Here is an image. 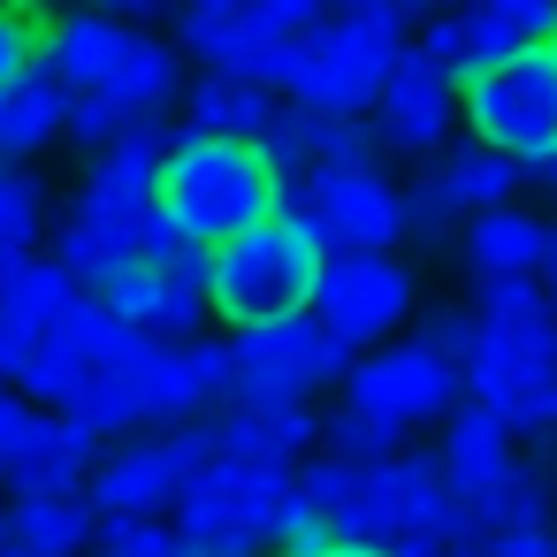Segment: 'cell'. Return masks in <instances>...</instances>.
<instances>
[{
	"mask_svg": "<svg viewBox=\"0 0 557 557\" xmlns=\"http://www.w3.org/2000/svg\"><path fill=\"white\" fill-rule=\"evenodd\" d=\"M283 199V169L260 138H207V131H176L161 169H153V207L191 237V245H222L252 222H268Z\"/></svg>",
	"mask_w": 557,
	"mask_h": 557,
	"instance_id": "1",
	"label": "cell"
},
{
	"mask_svg": "<svg viewBox=\"0 0 557 557\" xmlns=\"http://www.w3.org/2000/svg\"><path fill=\"white\" fill-rule=\"evenodd\" d=\"M313 283H321V245L290 214H268V222L207 245V313H222L230 329H268L290 313H313Z\"/></svg>",
	"mask_w": 557,
	"mask_h": 557,
	"instance_id": "2",
	"label": "cell"
},
{
	"mask_svg": "<svg viewBox=\"0 0 557 557\" xmlns=\"http://www.w3.org/2000/svg\"><path fill=\"white\" fill-rule=\"evenodd\" d=\"M397 54V24H367V16H329L313 32H290L268 47V92H290L313 115H359L382 100Z\"/></svg>",
	"mask_w": 557,
	"mask_h": 557,
	"instance_id": "3",
	"label": "cell"
},
{
	"mask_svg": "<svg viewBox=\"0 0 557 557\" xmlns=\"http://www.w3.org/2000/svg\"><path fill=\"white\" fill-rule=\"evenodd\" d=\"M458 108L473 123V146L511 153L519 169L549 161L557 153V54L542 39L534 47H511L504 62L458 77Z\"/></svg>",
	"mask_w": 557,
	"mask_h": 557,
	"instance_id": "4",
	"label": "cell"
},
{
	"mask_svg": "<svg viewBox=\"0 0 557 557\" xmlns=\"http://www.w3.org/2000/svg\"><path fill=\"white\" fill-rule=\"evenodd\" d=\"M351 534H374V542H473L481 527L466 519L443 450H389L382 466H367V496H359Z\"/></svg>",
	"mask_w": 557,
	"mask_h": 557,
	"instance_id": "5",
	"label": "cell"
},
{
	"mask_svg": "<svg viewBox=\"0 0 557 557\" xmlns=\"http://www.w3.org/2000/svg\"><path fill=\"white\" fill-rule=\"evenodd\" d=\"M336 374H344V344L321 321L290 313V321H268V329H237L222 397L230 405H306Z\"/></svg>",
	"mask_w": 557,
	"mask_h": 557,
	"instance_id": "6",
	"label": "cell"
},
{
	"mask_svg": "<svg viewBox=\"0 0 557 557\" xmlns=\"http://www.w3.org/2000/svg\"><path fill=\"white\" fill-rule=\"evenodd\" d=\"M412 313V275L389 252H321V283H313V321L359 351L374 336H389Z\"/></svg>",
	"mask_w": 557,
	"mask_h": 557,
	"instance_id": "7",
	"label": "cell"
},
{
	"mask_svg": "<svg viewBox=\"0 0 557 557\" xmlns=\"http://www.w3.org/2000/svg\"><path fill=\"white\" fill-rule=\"evenodd\" d=\"M351 382V405L359 412H382V420H443L450 397H458V359L428 351V344H397V351H367L359 367H344Z\"/></svg>",
	"mask_w": 557,
	"mask_h": 557,
	"instance_id": "8",
	"label": "cell"
},
{
	"mask_svg": "<svg viewBox=\"0 0 557 557\" xmlns=\"http://www.w3.org/2000/svg\"><path fill=\"white\" fill-rule=\"evenodd\" d=\"M313 207L329 214V245L336 252H389L397 230L412 222V207L367 169V161H336V169H306Z\"/></svg>",
	"mask_w": 557,
	"mask_h": 557,
	"instance_id": "9",
	"label": "cell"
},
{
	"mask_svg": "<svg viewBox=\"0 0 557 557\" xmlns=\"http://www.w3.org/2000/svg\"><path fill=\"white\" fill-rule=\"evenodd\" d=\"M92 458H100V435H92L85 420H70V412H62V420H54V412H32L24 435H16V450L0 458V481L16 488V504H24V496H70Z\"/></svg>",
	"mask_w": 557,
	"mask_h": 557,
	"instance_id": "10",
	"label": "cell"
},
{
	"mask_svg": "<svg viewBox=\"0 0 557 557\" xmlns=\"http://www.w3.org/2000/svg\"><path fill=\"white\" fill-rule=\"evenodd\" d=\"M184 47L199 62H214V77H268V47L275 32L252 16V0H191V16H184Z\"/></svg>",
	"mask_w": 557,
	"mask_h": 557,
	"instance_id": "11",
	"label": "cell"
},
{
	"mask_svg": "<svg viewBox=\"0 0 557 557\" xmlns=\"http://www.w3.org/2000/svg\"><path fill=\"white\" fill-rule=\"evenodd\" d=\"M184 473H191L184 443H131V450L100 458V473H92V504H100V511L153 519V511L176 496V481H184Z\"/></svg>",
	"mask_w": 557,
	"mask_h": 557,
	"instance_id": "12",
	"label": "cell"
},
{
	"mask_svg": "<svg viewBox=\"0 0 557 557\" xmlns=\"http://www.w3.org/2000/svg\"><path fill=\"white\" fill-rule=\"evenodd\" d=\"M161 153H169V131H161V115H131L100 153H92V199H108V207H123V214H146L153 207V169H161Z\"/></svg>",
	"mask_w": 557,
	"mask_h": 557,
	"instance_id": "13",
	"label": "cell"
},
{
	"mask_svg": "<svg viewBox=\"0 0 557 557\" xmlns=\"http://www.w3.org/2000/svg\"><path fill=\"white\" fill-rule=\"evenodd\" d=\"M511 184H519V161L511 153H488V146H473V153H450L435 176H428V191H420V222H450V214H488V207H511Z\"/></svg>",
	"mask_w": 557,
	"mask_h": 557,
	"instance_id": "14",
	"label": "cell"
},
{
	"mask_svg": "<svg viewBox=\"0 0 557 557\" xmlns=\"http://www.w3.org/2000/svg\"><path fill=\"white\" fill-rule=\"evenodd\" d=\"M77 283H108L115 268H131L138 260V214H123V207H108V199H77L70 214H62V252H54Z\"/></svg>",
	"mask_w": 557,
	"mask_h": 557,
	"instance_id": "15",
	"label": "cell"
},
{
	"mask_svg": "<svg viewBox=\"0 0 557 557\" xmlns=\"http://www.w3.org/2000/svg\"><path fill=\"white\" fill-rule=\"evenodd\" d=\"M306 443H313V420L298 405H237L230 420H214V458H237V466L290 473Z\"/></svg>",
	"mask_w": 557,
	"mask_h": 557,
	"instance_id": "16",
	"label": "cell"
},
{
	"mask_svg": "<svg viewBox=\"0 0 557 557\" xmlns=\"http://www.w3.org/2000/svg\"><path fill=\"white\" fill-rule=\"evenodd\" d=\"M123 24L100 16V9H70V16H47V39H39V70L62 85V92H92L108 54H115Z\"/></svg>",
	"mask_w": 557,
	"mask_h": 557,
	"instance_id": "17",
	"label": "cell"
},
{
	"mask_svg": "<svg viewBox=\"0 0 557 557\" xmlns=\"http://www.w3.org/2000/svg\"><path fill=\"white\" fill-rule=\"evenodd\" d=\"M176 85H184V77H176V47H161V39H146V32H123L92 92L123 100L131 115H161V108L176 100Z\"/></svg>",
	"mask_w": 557,
	"mask_h": 557,
	"instance_id": "18",
	"label": "cell"
},
{
	"mask_svg": "<svg viewBox=\"0 0 557 557\" xmlns=\"http://www.w3.org/2000/svg\"><path fill=\"white\" fill-rule=\"evenodd\" d=\"M458 504H466V519H473L481 534H496V527H542V511H549L542 473H534V466H519V458H504V466H488V473L458 481Z\"/></svg>",
	"mask_w": 557,
	"mask_h": 557,
	"instance_id": "19",
	"label": "cell"
},
{
	"mask_svg": "<svg viewBox=\"0 0 557 557\" xmlns=\"http://www.w3.org/2000/svg\"><path fill=\"white\" fill-rule=\"evenodd\" d=\"M62 108H70V92L47 70L16 77L9 92H0V161H32L39 146H54L62 138Z\"/></svg>",
	"mask_w": 557,
	"mask_h": 557,
	"instance_id": "20",
	"label": "cell"
},
{
	"mask_svg": "<svg viewBox=\"0 0 557 557\" xmlns=\"http://www.w3.org/2000/svg\"><path fill=\"white\" fill-rule=\"evenodd\" d=\"M70 298H77V275H70L62 260H39V252L0 260V321H24V329L47 336Z\"/></svg>",
	"mask_w": 557,
	"mask_h": 557,
	"instance_id": "21",
	"label": "cell"
},
{
	"mask_svg": "<svg viewBox=\"0 0 557 557\" xmlns=\"http://www.w3.org/2000/svg\"><path fill=\"white\" fill-rule=\"evenodd\" d=\"M542 245H549V222H534V214H519V207H488V214H473V230H466L473 275H534V268H542Z\"/></svg>",
	"mask_w": 557,
	"mask_h": 557,
	"instance_id": "22",
	"label": "cell"
},
{
	"mask_svg": "<svg viewBox=\"0 0 557 557\" xmlns=\"http://www.w3.org/2000/svg\"><path fill=\"white\" fill-rule=\"evenodd\" d=\"M268 123H275L268 85H252V77H199L191 85V131H207V138H268Z\"/></svg>",
	"mask_w": 557,
	"mask_h": 557,
	"instance_id": "23",
	"label": "cell"
},
{
	"mask_svg": "<svg viewBox=\"0 0 557 557\" xmlns=\"http://www.w3.org/2000/svg\"><path fill=\"white\" fill-rule=\"evenodd\" d=\"M9 534L32 549V557H77L92 542V504L70 488V496H24L9 511Z\"/></svg>",
	"mask_w": 557,
	"mask_h": 557,
	"instance_id": "24",
	"label": "cell"
},
{
	"mask_svg": "<svg viewBox=\"0 0 557 557\" xmlns=\"http://www.w3.org/2000/svg\"><path fill=\"white\" fill-rule=\"evenodd\" d=\"M504 458H511V420H504V412L473 405V412L450 420V443H443L450 481H473V473H488V466H504Z\"/></svg>",
	"mask_w": 557,
	"mask_h": 557,
	"instance_id": "25",
	"label": "cell"
},
{
	"mask_svg": "<svg viewBox=\"0 0 557 557\" xmlns=\"http://www.w3.org/2000/svg\"><path fill=\"white\" fill-rule=\"evenodd\" d=\"M298 496H306L336 534H351V527H359V496H367V466L329 450L321 466H306V473H298Z\"/></svg>",
	"mask_w": 557,
	"mask_h": 557,
	"instance_id": "26",
	"label": "cell"
},
{
	"mask_svg": "<svg viewBox=\"0 0 557 557\" xmlns=\"http://www.w3.org/2000/svg\"><path fill=\"white\" fill-rule=\"evenodd\" d=\"M450 138V100H374V146L435 153Z\"/></svg>",
	"mask_w": 557,
	"mask_h": 557,
	"instance_id": "27",
	"label": "cell"
},
{
	"mask_svg": "<svg viewBox=\"0 0 557 557\" xmlns=\"http://www.w3.org/2000/svg\"><path fill=\"white\" fill-rule=\"evenodd\" d=\"M85 374H92V359H85L77 344H62V336L47 329V336H39V351L24 359V374H16V382H24V397H39V405L70 412V397L85 389Z\"/></svg>",
	"mask_w": 557,
	"mask_h": 557,
	"instance_id": "28",
	"label": "cell"
},
{
	"mask_svg": "<svg viewBox=\"0 0 557 557\" xmlns=\"http://www.w3.org/2000/svg\"><path fill=\"white\" fill-rule=\"evenodd\" d=\"M39 230H47V191L16 161H0V260H24Z\"/></svg>",
	"mask_w": 557,
	"mask_h": 557,
	"instance_id": "29",
	"label": "cell"
},
{
	"mask_svg": "<svg viewBox=\"0 0 557 557\" xmlns=\"http://www.w3.org/2000/svg\"><path fill=\"white\" fill-rule=\"evenodd\" d=\"M39 39H47V9H39V0H0V92L39 70Z\"/></svg>",
	"mask_w": 557,
	"mask_h": 557,
	"instance_id": "30",
	"label": "cell"
},
{
	"mask_svg": "<svg viewBox=\"0 0 557 557\" xmlns=\"http://www.w3.org/2000/svg\"><path fill=\"white\" fill-rule=\"evenodd\" d=\"M54 336H62V344H77V351H85L92 367H108V359H115V351L131 344V329H123V321H115V313H108L100 298H85V290H77V298L62 306Z\"/></svg>",
	"mask_w": 557,
	"mask_h": 557,
	"instance_id": "31",
	"label": "cell"
},
{
	"mask_svg": "<svg viewBox=\"0 0 557 557\" xmlns=\"http://www.w3.org/2000/svg\"><path fill=\"white\" fill-rule=\"evenodd\" d=\"M397 420H382V412H359V405H344L336 420H329V450L336 458H359V466H382L389 450H397Z\"/></svg>",
	"mask_w": 557,
	"mask_h": 557,
	"instance_id": "32",
	"label": "cell"
},
{
	"mask_svg": "<svg viewBox=\"0 0 557 557\" xmlns=\"http://www.w3.org/2000/svg\"><path fill=\"white\" fill-rule=\"evenodd\" d=\"M70 420H85L92 435H108V428H131V420H138V405H131V389H123V374H115V367H92V374H85V389L70 397Z\"/></svg>",
	"mask_w": 557,
	"mask_h": 557,
	"instance_id": "33",
	"label": "cell"
},
{
	"mask_svg": "<svg viewBox=\"0 0 557 557\" xmlns=\"http://www.w3.org/2000/svg\"><path fill=\"white\" fill-rule=\"evenodd\" d=\"M123 123H131V108L108 100V92H70V108H62V138H77L85 153H100Z\"/></svg>",
	"mask_w": 557,
	"mask_h": 557,
	"instance_id": "34",
	"label": "cell"
},
{
	"mask_svg": "<svg viewBox=\"0 0 557 557\" xmlns=\"http://www.w3.org/2000/svg\"><path fill=\"white\" fill-rule=\"evenodd\" d=\"M420 54H428L450 85H458V77H473V16H428Z\"/></svg>",
	"mask_w": 557,
	"mask_h": 557,
	"instance_id": "35",
	"label": "cell"
},
{
	"mask_svg": "<svg viewBox=\"0 0 557 557\" xmlns=\"http://www.w3.org/2000/svg\"><path fill=\"white\" fill-rule=\"evenodd\" d=\"M382 100H450V77L420 47H397L389 54V77H382Z\"/></svg>",
	"mask_w": 557,
	"mask_h": 557,
	"instance_id": "36",
	"label": "cell"
},
{
	"mask_svg": "<svg viewBox=\"0 0 557 557\" xmlns=\"http://www.w3.org/2000/svg\"><path fill=\"white\" fill-rule=\"evenodd\" d=\"M329 542H336V527H329V519H321L306 496H298V504L275 519V534H268V549H275V557H321Z\"/></svg>",
	"mask_w": 557,
	"mask_h": 557,
	"instance_id": "37",
	"label": "cell"
},
{
	"mask_svg": "<svg viewBox=\"0 0 557 557\" xmlns=\"http://www.w3.org/2000/svg\"><path fill=\"white\" fill-rule=\"evenodd\" d=\"M473 9H481L488 24H504L519 47H534V39L557 32V0H473Z\"/></svg>",
	"mask_w": 557,
	"mask_h": 557,
	"instance_id": "38",
	"label": "cell"
},
{
	"mask_svg": "<svg viewBox=\"0 0 557 557\" xmlns=\"http://www.w3.org/2000/svg\"><path fill=\"white\" fill-rule=\"evenodd\" d=\"M252 16H260L275 39H290V32H313V24L329 16V0H252Z\"/></svg>",
	"mask_w": 557,
	"mask_h": 557,
	"instance_id": "39",
	"label": "cell"
},
{
	"mask_svg": "<svg viewBox=\"0 0 557 557\" xmlns=\"http://www.w3.org/2000/svg\"><path fill=\"white\" fill-rule=\"evenodd\" d=\"M481 557H557V534L549 527H496Z\"/></svg>",
	"mask_w": 557,
	"mask_h": 557,
	"instance_id": "40",
	"label": "cell"
},
{
	"mask_svg": "<svg viewBox=\"0 0 557 557\" xmlns=\"http://www.w3.org/2000/svg\"><path fill=\"white\" fill-rule=\"evenodd\" d=\"M412 344H428V351H443V359H466V344H473V321H458V313H435V321H420V336Z\"/></svg>",
	"mask_w": 557,
	"mask_h": 557,
	"instance_id": "41",
	"label": "cell"
},
{
	"mask_svg": "<svg viewBox=\"0 0 557 557\" xmlns=\"http://www.w3.org/2000/svg\"><path fill=\"white\" fill-rule=\"evenodd\" d=\"M24 420H32V412H24V405L9 397V382H0V458H9V450H16V435H24Z\"/></svg>",
	"mask_w": 557,
	"mask_h": 557,
	"instance_id": "42",
	"label": "cell"
},
{
	"mask_svg": "<svg viewBox=\"0 0 557 557\" xmlns=\"http://www.w3.org/2000/svg\"><path fill=\"white\" fill-rule=\"evenodd\" d=\"M321 557H397V549H389V542H374V534H336Z\"/></svg>",
	"mask_w": 557,
	"mask_h": 557,
	"instance_id": "43",
	"label": "cell"
},
{
	"mask_svg": "<svg viewBox=\"0 0 557 557\" xmlns=\"http://www.w3.org/2000/svg\"><path fill=\"white\" fill-rule=\"evenodd\" d=\"M397 557H481V549H466V542H389Z\"/></svg>",
	"mask_w": 557,
	"mask_h": 557,
	"instance_id": "44",
	"label": "cell"
},
{
	"mask_svg": "<svg viewBox=\"0 0 557 557\" xmlns=\"http://www.w3.org/2000/svg\"><path fill=\"white\" fill-rule=\"evenodd\" d=\"M534 275H549V306H557V230H549V245H542V268Z\"/></svg>",
	"mask_w": 557,
	"mask_h": 557,
	"instance_id": "45",
	"label": "cell"
},
{
	"mask_svg": "<svg viewBox=\"0 0 557 557\" xmlns=\"http://www.w3.org/2000/svg\"><path fill=\"white\" fill-rule=\"evenodd\" d=\"M100 9H115V16H153V0H100Z\"/></svg>",
	"mask_w": 557,
	"mask_h": 557,
	"instance_id": "46",
	"label": "cell"
},
{
	"mask_svg": "<svg viewBox=\"0 0 557 557\" xmlns=\"http://www.w3.org/2000/svg\"><path fill=\"white\" fill-rule=\"evenodd\" d=\"M9 542H16V534H9V511H0V549H9Z\"/></svg>",
	"mask_w": 557,
	"mask_h": 557,
	"instance_id": "47",
	"label": "cell"
},
{
	"mask_svg": "<svg viewBox=\"0 0 557 557\" xmlns=\"http://www.w3.org/2000/svg\"><path fill=\"white\" fill-rule=\"evenodd\" d=\"M0 557H32V549H24V542H9V549H0Z\"/></svg>",
	"mask_w": 557,
	"mask_h": 557,
	"instance_id": "48",
	"label": "cell"
},
{
	"mask_svg": "<svg viewBox=\"0 0 557 557\" xmlns=\"http://www.w3.org/2000/svg\"><path fill=\"white\" fill-rule=\"evenodd\" d=\"M542 47H549V54H557V32H549V39H542Z\"/></svg>",
	"mask_w": 557,
	"mask_h": 557,
	"instance_id": "49",
	"label": "cell"
}]
</instances>
